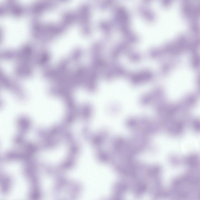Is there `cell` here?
Returning a JSON list of instances; mask_svg holds the SVG:
<instances>
[{"label":"cell","mask_w":200,"mask_h":200,"mask_svg":"<svg viewBox=\"0 0 200 200\" xmlns=\"http://www.w3.org/2000/svg\"><path fill=\"white\" fill-rule=\"evenodd\" d=\"M77 14V22L79 23L82 32L84 34H88L91 31V7L85 4L79 7Z\"/></svg>","instance_id":"1"},{"label":"cell","mask_w":200,"mask_h":200,"mask_svg":"<svg viewBox=\"0 0 200 200\" xmlns=\"http://www.w3.org/2000/svg\"><path fill=\"white\" fill-rule=\"evenodd\" d=\"M61 22L68 28L71 27L75 23L77 22L76 13L72 12H67L63 14L62 17Z\"/></svg>","instance_id":"2"}]
</instances>
